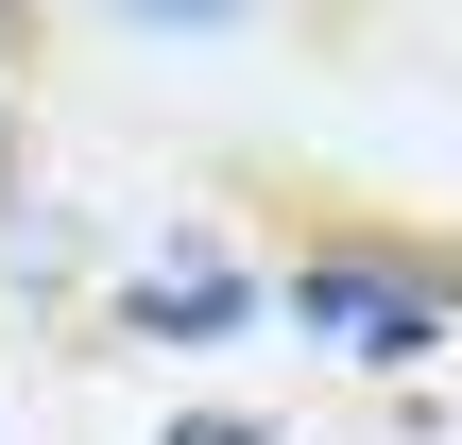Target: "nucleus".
Instances as JSON below:
<instances>
[{
	"label": "nucleus",
	"instance_id": "3",
	"mask_svg": "<svg viewBox=\"0 0 462 445\" xmlns=\"http://www.w3.org/2000/svg\"><path fill=\"white\" fill-rule=\"evenodd\" d=\"M120 17H154V34H240L257 0H120Z\"/></svg>",
	"mask_w": 462,
	"mask_h": 445
},
{
	"label": "nucleus",
	"instance_id": "2",
	"mask_svg": "<svg viewBox=\"0 0 462 445\" xmlns=\"http://www.w3.org/2000/svg\"><path fill=\"white\" fill-rule=\"evenodd\" d=\"M120 326H137V343H240V326H257V274L171 257V274H137V292H120Z\"/></svg>",
	"mask_w": 462,
	"mask_h": 445
},
{
	"label": "nucleus",
	"instance_id": "6",
	"mask_svg": "<svg viewBox=\"0 0 462 445\" xmlns=\"http://www.w3.org/2000/svg\"><path fill=\"white\" fill-rule=\"evenodd\" d=\"M0 189H17V120H0Z\"/></svg>",
	"mask_w": 462,
	"mask_h": 445
},
{
	"label": "nucleus",
	"instance_id": "5",
	"mask_svg": "<svg viewBox=\"0 0 462 445\" xmlns=\"http://www.w3.org/2000/svg\"><path fill=\"white\" fill-rule=\"evenodd\" d=\"M429 274H446V326H462V257H429Z\"/></svg>",
	"mask_w": 462,
	"mask_h": 445
},
{
	"label": "nucleus",
	"instance_id": "4",
	"mask_svg": "<svg viewBox=\"0 0 462 445\" xmlns=\"http://www.w3.org/2000/svg\"><path fill=\"white\" fill-rule=\"evenodd\" d=\"M171 445H274L257 412H171Z\"/></svg>",
	"mask_w": 462,
	"mask_h": 445
},
{
	"label": "nucleus",
	"instance_id": "7",
	"mask_svg": "<svg viewBox=\"0 0 462 445\" xmlns=\"http://www.w3.org/2000/svg\"><path fill=\"white\" fill-rule=\"evenodd\" d=\"M0 34H17V0H0Z\"/></svg>",
	"mask_w": 462,
	"mask_h": 445
},
{
	"label": "nucleus",
	"instance_id": "1",
	"mask_svg": "<svg viewBox=\"0 0 462 445\" xmlns=\"http://www.w3.org/2000/svg\"><path fill=\"white\" fill-rule=\"evenodd\" d=\"M291 326H326L343 360H429L446 343V274L394 257V240H326V257H291Z\"/></svg>",
	"mask_w": 462,
	"mask_h": 445
}]
</instances>
